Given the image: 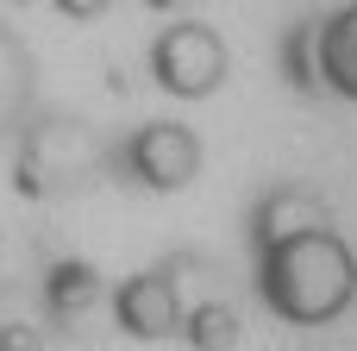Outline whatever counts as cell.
Instances as JSON below:
<instances>
[{
    "instance_id": "2",
    "label": "cell",
    "mask_w": 357,
    "mask_h": 351,
    "mask_svg": "<svg viewBox=\"0 0 357 351\" xmlns=\"http://www.w3.org/2000/svg\"><path fill=\"white\" fill-rule=\"evenodd\" d=\"M151 75H157V88L182 94V100H207L226 82V44H220V31H207L195 19L169 25L157 38V50H151Z\"/></svg>"
},
{
    "instance_id": "1",
    "label": "cell",
    "mask_w": 357,
    "mask_h": 351,
    "mask_svg": "<svg viewBox=\"0 0 357 351\" xmlns=\"http://www.w3.org/2000/svg\"><path fill=\"white\" fill-rule=\"evenodd\" d=\"M264 308L282 327H333L357 308V251L333 220L282 226L264 251Z\"/></svg>"
},
{
    "instance_id": "5",
    "label": "cell",
    "mask_w": 357,
    "mask_h": 351,
    "mask_svg": "<svg viewBox=\"0 0 357 351\" xmlns=\"http://www.w3.org/2000/svg\"><path fill=\"white\" fill-rule=\"evenodd\" d=\"M320 82H326L333 94L357 100V6L333 13L326 31H320Z\"/></svg>"
},
{
    "instance_id": "8",
    "label": "cell",
    "mask_w": 357,
    "mask_h": 351,
    "mask_svg": "<svg viewBox=\"0 0 357 351\" xmlns=\"http://www.w3.org/2000/svg\"><path fill=\"white\" fill-rule=\"evenodd\" d=\"M56 6H63V13H69V19H88V13H100V6H107V0H56Z\"/></svg>"
},
{
    "instance_id": "4",
    "label": "cell",
    "mask_w": 357,
    "mask_h": 351,
    "mask_svg": "<svg viewBox=\"0 0 357 351\" xmlns=\"http://www.w3.org/2000/svg\"><path fill=\"white\" fill-rule=\"evenodd\" d=\"M113 320H119V333L138 339V345L182 339L188 308H182L176 276H169V270H138V276H126V283L113 289Z\"/></svg>"
},
{
    "instance_id": "6",
    "label": "cell",
    "mask_w": 357,
    "mask_h": 351,
    "mask_svg": "<svg viewBox=\"0 0 357 351\" xmlns=\"http://www.w3.org/2000/svg\"><path fill=\"white\" fill-rule=\"evenodd\" d=\"M238 308L232 301H201V308H188V320H182V345L188 351H232L238 345Z\"/></svg>"
},
{
    "instance_id": "7",
    "label": "cell",
    "mask_w": 357,
    "mask_h": 351,
    "mask_svg": "<svg viewBox=\"0 0 357 351\" xmlns=\"http://www.w3.org/2000/svg\"><path fill=\"white\" fill-rule=\"evenodd\" d=\"M50 308L56 314H75V308H88L94 295H100V283H94V270L88 264H63V270H50Z\"/></svg>"
},
{
    "instance_id": "3",
    "label": "cell",
    "mask_w": 357,
    "mask_h": 351,
    "mask_svg": "<svg viewBox=\"0 0 357 351\" xmlns=\"http://www.w3.org/2000/svg\"><path fill=\"white\" fill-rule=\"evenodd\" d=\"M126 163H132V176L144 182V188H188L195 176H201V163H207V151H201V138H195V126H176V119H151V126H138L132 138H126Z\"/></svg>"
}]
</instances>
